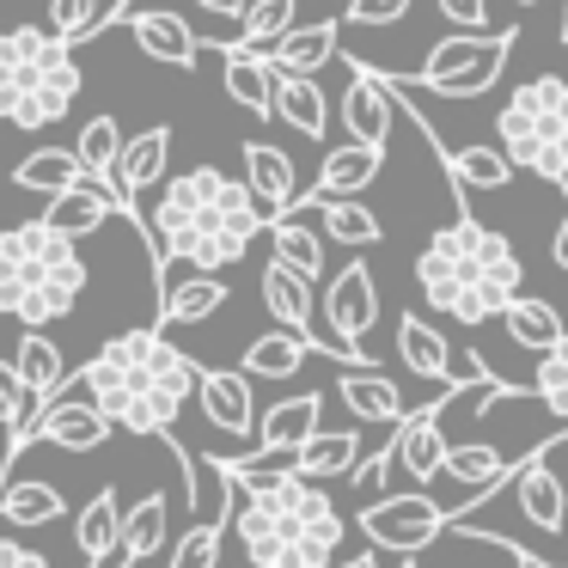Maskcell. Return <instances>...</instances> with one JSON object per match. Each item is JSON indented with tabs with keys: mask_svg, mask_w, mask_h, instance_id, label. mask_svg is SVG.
Returning a JSON list of instances; mask_svg holds the SVG:
<instances>
[{
	"mask_svg": "<svg viewBox=\"0 0 568 568\" xmlns=\"http://www.w3.org/2000/svg\"><path fill=\"white\" fill-rule=\"evenodd\" d=\"M233 483V531L257 568H331L348 538V519L318 483H300L294 465L221 458Z\"/></svg>",
	"mask_w": 568,
	"mask_h": 568,
	"instance_id": "obj_1",
	"label": "cell"
},
{
	"mask_svg": "<svg viewBox=\"0 0 568 568\" xmlns=\"http://www.w3.org/2000/svg\"><path fill=\"white\" fill-rule=\"evenodd\" d=\"M263 214L239 178L214 172V165H190L184 178H165L160 202L141 214L153 257L160 263H190L196 275H221L251 251L263 233Z\"/></svg>",
	"mask_w": 568,
	"mask_h": 568,
	"instance_id": "obj_2",
	"label": "cell"
},
{
	"mask_svg": "<svg viewBox=\"0 0 568 568\" xmlns=\"http://www.w3.org/2000/svg\"><path fill=\"white\" fill-rule=\"evenodd\" d=\"M196 361L172 348L160 331H123L99 348V361L80 367V385H87V404L111 428L141 434V440H153V434L172 440L178 416L196 397Z\"/></svg>",
	"mask_w": 568,
	"mask_h": 568,
	"instance_id": "obj_3",
	"label": "cell"
},
{
	"mask_svg": "<svg viewBox=\"0 0 568 568\" xmlns=\"http://www.w3.org/2000/svg\"><path fill=\"white\" fill-rule=\"evenodd\" d=\"M519 282H526V263L507 245V233L483 226L477 214H465V209H458V221H446L416 257L422 300H428L434 312H446V318H458V324L501 318L519 300Z\"/></svg>",
	"mask_w": 568,
	"mask_h": 568,
	"instance_id": "obj_4",
	"label": "cell"
},
{
	"mask_svg": "<svg viewBox=\"0 0 568 568\" xmlns=\"http://www.w3.org/2000/svg\"><path fill=\"white\" fill-rule=\"evenodd\" d=\"M87 282L92 270L80 257V245H68L43 221L0 233V312L19 331H43V324L68 318L80 306V294H87Z\"/></svg>",
	"mask_w": 568,
	"mask_h": 568,
	"instance_id": "obj_5",
	"label": "cell"
},
{
	"mask_svg": "<svg viewBox=\"0 0 568 568\" xmlns=\"http://www.w3.org/2000/svg\"><path fill=\"white\" fill-rule=\"evenodd\" d=\"M80 99V62L43 26L0 31V116L13 129H50Z\"/></svg>",
	"mask_w": 568,
	"mask_h": 568,
	"instance_id": "obj_6",
	"label": "cell"
},
{
	"mask_svg": "<svg viewBox=\"0 0 568 568\" xmlns=\"http://www.w3.org/2000/svg\"><path fill=\"white\" fill-rule=\"evenodd\" d=\"M495 129H501V160L514 172H538L550 184H568V80L562 74H538L526 87H514Z\"/></svg>",
	"mask_w": 568,
	"mask_h": 568,
	"instance_id": "obj_7",
	"label": "cell"
},
{
	"mask_svg": "<svg viewBox=\"0 0 568 568\" xmlns=\"http://www.w3.org/2000/svg\"><path fill=\"white\" fill-rule=\"evenodd\" d=\"M514 38L519 31L507 26V31H489V38H440L428 50V62L416 68V74H385V80H397V87H428V92H440V99H477V92H489L495 80H501V68H507V55H514Z\"/></svg>",
	"mask_w": 568,
	"mask_h": 568,
	"instance_id": "obj_8",
	"label": "cell"
},
{
	"mask_svg": "<svg viewBox=\"0 0 568 568\" xmlns=\"http://www.w3.org/2000/svg\"><path fill=\"white\" fill-rule=\"evenodd\" d=\"M318 318H324V336L336 343V355H343V367H367L361 336L379 324V282H373L367 263H343V270L331 275Z\"/></svg>",
	"mask_w": 568,
	"mask_h": 568,
	"instance_id": "obj_9",
	"label": "cell"
},
{
	"mask_svg": "<svg viewBox=\"0 0 568 568\" xmlns=\"http://www.w3.org/2000/svg\"><path fill=\"white\" fill-rule=\"evenodd\" d=\"M361 538L373 550L392 556H416L428 550L434 538H446V507L434 495H385V501L361 507Z\"/></svg>",
	"mask_w": 568,
	"mask_h": 568,
	"instance_id": "obj_10",
	"label": "cell"
},
{
	"mask_svg": "<svg viewBox=\"0 0 568 568\" xmlns=\"http://www.w3.org/2000/svg\"><path fill=\"white\" fill-rule=\"evenodd\" d=\"M318 416H324V397L318 392H300V397L270 404V409H263V422H257V453H245V458H257V465H287V458L318 434Z\"/></svg>",
	"mask_w": 568,
	"mask_h": 568,
	"instance_id": "obj_11",
	"label": "cell"
},
{
	"mask_svg": "<svg viewBox=\"0 0 568 568\" xmlns=\"http://www.w3.org/2000/svg\"><path fill=\"white\" fill-rule=\"evenodd\" d=\"M38 440L62 446V453H99V446L111 440V422H104L99 409L87 404V397H62V392H55L50 404L38 409V422H31V434H26V453H31Z\"/></svg>",
	"mask_w": 568,
	"mask_h": 568,
	"instance_id": "obj_12",
	"label": "cell"
},
{
	"mask_svg": "<svg viewBox=\"0 0 568 568\" xmlns=\"http://www.w3.org/2000/svg\"><path fill=\"white\" fill-rule=\"evenodd\" d=\"M453 392V385H446ZM446 392L434 397V404H422L416 416H404L397 422V434H392V465H404L409 470V483H434L440 477V465H446V428H440V409H446Z\"/></svg>",
	"mask_w": 568,
	"mask_h": 568,
	"instance_id": "obj_13",
	"label": "cell"
},
{
	"mask_svg": "<svg viewBox=\"0 0 568 568\" xmlns=\"http://www.w3.org/2000/svg\"><path fill=\"white\" fill-rule=\"evenodd\" d=\"M392 116H397L392 87H385L367 62H355V80H348V92H343V123H348V135H355V148L385 153V141H392Z\"/></svg>",
	"mask_w": 568,
	"mask_h": 568,
	"instance_id": "obj_14",
	"label": "cell"
},
{
	"mask_svg": "<svg viewBox=\"0 0 568 568\" xmlns=\"http://www.w3.org/2000/svg\"><path fill=\"white\" fill-rule=\"evenodd\" d=\"M239 160H245V190H251V202H257V214L263 221H282V214L300 202L294 160H287L282 148H270V141H245Z\"/></svg>",
	"mask_w": 568,
	"mask_h": 568,
	"instance_id": "obj_15",
	"label": "cell"
},
{
	"mask_svg": "<svg viewBox=\"0 0 568 568\" xmlns=\"http://www.w3.org/2000/svg\"><path fill=\"white\" fill-rule=\"evenodd\" d=\"M550 453H556V440H544L531 458H519V465L507 470V489H514L519 514H526L531 526H544V531H556L562 514H568V495H562V483H556V470H550Z\"/></svg>",
	"mask_w": 568,
	"mask_h": 568,
	"instance_id": "obj_16",
	"label": "cell"
},
{
	"mask_svg": "<svg viewBox=\"0 0 568 568\" xmlns=\"http://www.w3.org/2000/svg\"><path fill=\"white\" fill-rule=\"evenodd\" d=\"M196 404L202 416L214 422L221 434H257V404H251V379L245 373H226V367H202L196 373Z\"/></svg>",
	"mask_w": 568,
	"mask_h": 568,
	"instance_id": "obj_17",
	"label": "cell"
},
{
	"mask_svg": "<svg viewBox=\"0 0 568 568\" xmlns=\"http://www.w3.org/2000/svg\"><path fill=\"white\" fill-rule=\"evenodd\" d=\"M129 31H135L141 55L160 68H196L202 62V38L184 26L178 13H165V7H141V13H123Z\"/></svg>",
	"mask_w": 568,
	"mask_h": 568,
	"instance_id": "obj_18",
	"label": "cell"
},
{
	"mask_svg": "<svg viewBox=\"0 0 568 568\" xmlns=\"http://www.w3.org/2000/svg\"><path fill=\"white\" fill-rule=\"evenodd\" d=\"M165 165H172V123H153V129H141V135L123 141L116 178H123V190H129V202H135V209H141V196H148V190L165 184Z\"/></svg>",
	"mask_w": 568,
	"mask_h": 568,
	"instance_id": "obj_19",
	"label": "cell"
},
{
	"mask_svg": "<svg viewBox=\"0 0 568 568\" xmlns=\"http://www.w3.org/2000/svg\"><path fill=\"white\" fill-rule=\"evenodd\" d=\"M336 55V19H312V26H294L282 43H275L263 62L270 74H287V80H318V68H331Z\"/></svg>",
	"mask_w": 568,
	"mask_h": 568,
	"instance_id": "obj_20",
	"label": "cell"
},
{
	"mask_svg": "<svg viewBox=\"0 0 568 568\" xmlns=\"http://www.w3.org/2000/svg\"><path fill=\"white\" fill-rule=\"evenodd\" d=\"M385 172V153L373 148H331L318 165V184H312V202H361V190L373 184V178Z\"/></svg>",
	"mask_w": 568,
	"mask_h": 568,
	"instance_id": "obj_21",
	"label": "cell"
},
{
	"mask_svg": "<svg viewBox=\"0 0 568 568\" xmlns=\"http://www.w3.org/2000/svg\"><path fill=\"white\" fill-rule=\"evenodd\" d=\"M507 470H514V458H501L489 440H465V446H446L440 477H453L458 489H470V501H465V514H470V507H483L495 489H501Z\"/></svg>",
	"mask_w": 568,
	"mask_h": 568,
	"instance_id": "obj_22",
	"label": "cell"
},
{
	"mask_svg": "<svg viewBox=\"0 0 568 568\" xmlns=\"http://www.w3.org/2000/svg\"><path fill=\"white\" fill-rule=\"evenodd\" d=\"M7 367H13V379L26 385L38 404H50V397L62 392L68 379H74V373H68V355H62V348H55L43 331H19V355L7 361Z\"/></svg>",
	"mask_w": 568,
	"mask_h": 568,
	"instance_id": "obj_23",
	"label": "cell"
},
{
	"mask_svg": "<svg viewBox=\"0 0 568 568\" xmlns=\"http://www.w3.org/2000/svg\"><path fill=\"white\" fill-rule=\"evenodd\" d=\"M336 397H343V404L355 409L361 422H379V428H397V422L409 416V409H404V392H397L385 373H367V367H343Z\"/></svg>",
	"mask_w": 568,
	"mask_h": 568,
	"instance_id": "obj_24",
	"label": "cell"
},
{
	"mask_svg": "<svg viewBox=\"0 0 568 568\" xmlns=\"http://www.w3.org/2000/svg\"><path fill=\"white\" fill-rule=\"evenodd\" d=\"M226 306V282L221 275H178V282L160 287V324H202Z\"/></svg>",
	"mask_w": 568,
	"mask_h": 568,
	"instance_id": "obj_25",
	"label": "cell"
},
{
	"mask_svg": "<svg viewBox=\"0 0 568 568\" xmlns=\"http://www.w3.org/2000/svg\"><path fill=\"white\" fill-rule=\"evenodd\" d=\"M221 87L239 111L251 116H275V74L263 55H239V50H221Z\"/></svg>",
	"mask_w": 568,
	"mask_h": 568,
	"instance_id": "obj_26",
	"label": "cell"
},
{
	"mask_svg": "<svg viewBox=\"0 0 568 568\" xmlns=\"http://www.w3.org/2000/svg\"><path fill=\"white\" fill-rule=\"evenodd\" d=\"M111 196H104L99 184H80V190H68V196H50V209H43V226L50 233H62L68 245H80L87 233H99L104 221H111Z\"/></svg>",
	"mask_w": 568,
	"mask_h": 568,
	"instance_id": "obj_27",
	"label": "cell"
},
{
	"mask_svg": "<svg viewBox=\"0 0 568 568\" xmlns=\"http://www.w3.org/2000/svg\"><path fill=\"white\" fill-rule=\"evenodd\" d=\"M397 361H404V367L416 373V379L446 385V367H453V348H446V336L434 331L428 318L404 312V318H397Z\"/></svg>",
	"mask_w": 568,
	"mask_h": 568,
	"instance_id": "obj_28",
	"label": "cell"
},
{
	"mask_svg": "<svg viewBox=\"0 0 568 568\" xmlns=\"http://www.w3.org/2000/svg\"><path fill=\"white\" fill-rule=\"evenodd\" d=\"M287 465H294V477L300 483H324V477H348V470L361 465V434H312L306 446H300L294 458H287Z\"/></svg>",
	"mask_w": 568,
	"mask_h": 568,
	"instance_id": "obj_29",
	"label": "cell"
},
{
	"mask_svg": "<svg viewBox=\"0 0 568 568\" xmlns=\"http://www.w3.org/2000/svg\"><path fill=\"white\" fill-rule=\"evenodd\" d=\"M116 7H123V0H43V19H50L43 31L74 50V43L99 38L104 26H116Z\"/></svg>",
	"mask_w": 568,
	"mask_h": 568,
	"instance_id": "obj_30",
	"label": "cell"
},
{
	"mask_svg": "<svg viewBox=\"0 0 568 568\" xmlns=\"http://www.w3.org/2000/svg\"><path fill=\"white\" fill-rule=\"evenodd\" d=\"M270 245H275V263H282V270H294L306 287L324 282V239L312 233L306 221H294V214L270 221Z\"/></svg>",
	"mask_w": 568,
	"mask_h": 568,
	"instance_id": "obj_31",
	"label": "cell"
},
{
	"mask_svg": "<svg viewBox=\"0 0 568 568\" xmlns=\"http://www.w3.org/2000/svg\"><path fill=\"white\" fill-rule=\"evenodd\" d=\"M501 324H507V336H514L519 348H531V355H550L556 343H562V312L550 306V300H538V294H519L514 306L501 312Z\"/></svg>",
	"mask_w": 568,
	"mask_h": 568,
	"instance_id": "obj_32",
	"label": "cell"
},
{
	"mask_svg": "<svg viewBox=\"0 0 568 568\" xmlns=\"http://www.w3.org/2000/svg\"><path fill=\"white\" fill-rule=\"evenodd\" d=\"M294 13H300V0H251L245 19H239V38L226 43V50H239V55H270L275 43L294 31Z\"/></svg>",
	"mask_w": 568,
	"mask_h": 568,
	"instance_id": "obj_33",
	"label": "cell"
},
{
	"mask_svg": "<svg viewBox=\"0 0 568 568\" xmlns=\"http://www.w3.org/2000/svg\"><path fill=\"white\" fill-rule=\"evenodd\" d=\"M275 116H282L287 129H300L306 141H324V129H331V104H324L318 80L275 74Z\"/></svg>",
	"mask_w": 568,
	"mask_h": 568,
	"instance_id": "obj_34",
	"label": "cell"
},
{
	"mask_svg": "<svg viewBox=\"0 0 568 568\" xmlns=\"http://www.w3.org/2000/svg\"><path fill=\"white\" fill-rule=\"evenodd\" d=\"M62 495L50 489V483H38V477H13V483H0V519L7 526H50V519H62Z\"/></svg>",
	"mask_w": 568,
	"mask_h": 568,
	"instance_id": "obj_35",
	"label": "cell"
},
{
	"mask_svg": "<svg viewBox=\"0 0 568 568\" xmlns=\"http://www.w3.org/2000/svg\"><path fill=\"white\" fill-rule=\"evenodd\" d=\"M13 184L19 190H38V196H68V190H80L87 178H80L74 153L68 148H38L31 160L13 165Z\"/></svg>",
	"mask_w": 568,
	"mask_h": 568,
	"instance_id": "obj_36",
	"label": "cell"
},
{
	"mask_svg": "<svg viewBox=\"0 0 568 568\" xmlns=\"http://www.w3.org/2000/svg\"><path fill=\"white\" fill-rule=\"evenodd\" d=\"M306 361H318L300 336H287V331H270V336H257V343L245 348V379H294Z\"/></svg>",
	"mask_w": 568,
	"mask_h": 568,
	"instance_id": "obj_37",
	"label": "cell"
},
{
	"mask_svg": "<svg viewBox=\"0 0 568 568\" xmlns=\"http://www.w3.org/2000/svg\"><path fill=\"white\" fill-rule=\"evenodd\" d=\"M306 202H312V196H306ZM312 214L324 221V233H331L336 245L367 251V245H379V239H385V221L367 209V202H312Z\"/></svg>",
	"mask_w": 568,
	"mask_h": 568,
	"instance_id": "obj_38",
	"label": "cell"
},
{
	"mask_svg": "<svg viewBox=\"0 0 568 568\" xmlns=\"http://www.w3.org/2000/svg\"><path fill=\"white\" fill-rule=\"evenodd\" d=\"M446 178H453L458 196L465 190H507L514 165L501 160V148H458V153H446Z\"/></svg>",
	"mask_w": 568,
	"mask_h": 568,
	"instance_id": "obj_39",
	"label": "cell"
},
{
	"mask_svg": "<svg viewBox=\"0 0 568 568\" xmlns=\"http://www.w3.org/2000/svg\"><path fill=\"white\" fill-rule=\"evenodd\" d=\"M38 409L43 404L13 379V367L0 361V446H7V458H26V434H31V422H38Z\"/></svg>",
	"mask_w": 568,
	"mask_h": 568,
	"instance_id": "obj_40",
	"label": "cell"
},
{
	"mask_svg": "<svg viewBox=\"0 0 568 568\" xmlns=\"http://www.w3.org/2000/svg\"><path fill=\"white\" fill-rule=\"evenodd\" d=\"M165 514H172V507H165V495H148V501H135V507L123 514L116 544H123L129 562H148V556L165 544Z\"/></svg>",
	"mask_w": 568,
	"mask_h": 568,
	"instance_id": "obj_41",
	"label": "cell"
},
{
	"mask_svg": "<svg viewBox=\"0 0 568 568\" xmlns=\"http://www.w3.org/2000/svg\"><path fill=\"white\" fill-rule=\"evenodd\" d=\"M116 526H123V507H116V489H99L87 501V514H80V526H74V544L87 556H99V550H111L116 544Z\"/></svg>",
	"mask_w": 568,
	"mask_h": 568,
	"instance_id": "obj_42",
	"label": "cell"
},
{
	"mask_svg": "<svg viewBox=\"0 0 568 568\" xmlns=\"http://www.w3.org/2000/svg\"><path fill=\"white\" fill-rule=\"evenodd\" d=\"M221 544H226V519H196V526L172 544L165 568H214L221 562Z\"/></svg>",
	"mask_w": 568,
	"mask_h": 568,
	"instance_id": "obj_43",
	"label": "cell"
},
{
	"mask_svg": "<svg viewBox=\"0 0 568 568\" xmlns=\"http://www.w3.org/2000/svg\"><path fill=\"white\" fill-rule=\"evenodd\" d=\"M531 392H538V404L556 409V416H562V428H568V331H562V343H556L550 355H538Z\"/></svg>",
	"mask_w": 568,
	"mask_h": 568,
	"instance_id": "obj_44",
	"label": "cell"
},
{
	"mask_svg": "<svg viewBox=\"0 0 568 568\" xmlns=\"http://www.w3.org/2000/svg\"><path fill=\"white\" fill-rule=\"evenodd\" d=\"M434 7L458 26V38H489V0H434Z\"/></svg>",
	"mask_w": 568,
	"mask_h": 568,
	"instance_id": "obj_45",
	"label": "cell"
},
{
	"mask_svg": "<svg viewBox=\"0 0 568 568\" xmlns=\"http://www.w3.org/2000/svg\"><path fill=\"white\" fill-rule=\"evenodd\" d=\"M409 13V0H348V26H397Z\"/></svg>",
	"mask_w": 568,
	"mask_h": 568,
	"instance_id": "obj_46",
	"label": "cell"
},
{
	"mask_svg": "<svg viewBox=\"0 0 568 568\" xmlns=\"http://www.w3.org/2000/svg\"><path fill=\"white\" fill-rule=\"evenodd\" d=\"M0 568H50V556L19 544V538H0Z\"/></svg>",
	"mask_w": 568,
	"mask_h": 568,
	"instance_id": "obj_47",
	"label": "cell"
},
{
	"mask_svg": "<svg viewBox=\"0 0 568 568\" xmlns=\"http://www.w3.org/2000/svg\"><path fill=\"white\" fill-rule=\"evenodd\" d=\"M202 13H214V19H245V7L251 0H196Z\"/></svg>",
	"mask_w": 568,
	"mask_h": 568,
	"instance_id": "obj_48",
	"label": "cell"
},
{
	"mask_svg": "<svg viewBox=\"0 0 568 568\" xmlns=\"http://www.w3.org/2000/svg\"><path fill=\"white\" fill-rule=\"evenodd\" d=\"M87 568H135L123 556V544H111V550H99V556H87Z\"/></svg>",
	"mask_w": 568,
	"mask_h": 568,
	"instance_id": "obj_49",
	"label": "cell"
},
{
	"mask_svg": "<svg viewBox=\"0 0 568 568\" xmlns=\"http://www.w3.org/2000/svg\"><path fill=\"white\" fill-rule=\"evenodd\" d=\"M550 257H556V270L568 275V214H562V226H556V239H550Z\"/></svg>",
	"mask_w": 568,
	"mask_h": 568,
	"instance_id": "obj_50",
	"label": "cell"
},
{
	"mask_svg": "<svg viewBox=\"0 0 568 568\" xmlns=\"http://www.w3.org/2000/svg\"><path fill=\"white\" fill-rule=\"evenodd\" d=\"M562 43H568V0H562Z\"/></svg>",
	"mask_w": 568,
	"mask_h": 568,
	"instance_id": "obj_51",
	"label": "cell"
},
{
	"mask_svg": "<svg viewBox=\"0 0 568 568\" xmlns=\"http://www.w3.org/2000/svg\"><path fill=\"white\" fill-rule=\"evenodd\" d=\"M397 568H416V556H404V562H397Z\"/></svg>",
	"mask_w": 568,
	"mask_h": 568,
	"instance_id": "obj_52",
	"label": "cell"
},
{
	"mask_svg": "<svg viewBox=\"0 0 568 568\" xmlns=\"http://www.w3.org/2000/svg\"><path fill=\"white\" fill-rule=\"evenodd\" d=\"M519 7H538V0H519Z\"/></svg>",
	"mask_w": 568,
	"mask_h": 568,
	"instance_id": "obj_53",
	"label": "cell"
}]
</instances>
